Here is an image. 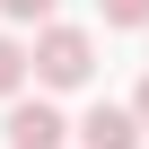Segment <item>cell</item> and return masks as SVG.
<instances>
[{"mask_svg":"<svg viewBox=\"0 0 149 149\" xmlns=\"http://www.w3.org/2000/svg\"><path fill=\"white\" fill-rule=\"evenodd\" d=\"M26 70L44 88H88V70H97V35L88 26H53L44 18V35L26 44Z\"/></svg>","mask_w":149,"mask_h":149,"instance_id":"1","label":"cell"},{"mask_svg":"<svg viewBox=\"0 0 149 149\" xmlns=\"http://www.w3.org/2000/svg\"><path fill=\"white\" fill-rule=\"evenodd\" d=\"M9 149H61L70 140V123H61V105H44V97H9Z\"/></svg>","mask_w":149,"mask_h":149,"instance_id":"2","label":"cell"},{"mask_svg":"<svg viewBox=\"0 0 149 149\" xmlns=\"http://www.w3.org/2000/svg\"><path fill=\"white\" fill-rule=\"evenodd\" d=\"M79 149H140V114L132 105H88L79 114Z\"/></svg>","mask_w":149,"mask_h":149,"instance_id":"3","label":"cell"},{"mask_svg":"<svg viewBox=\"0 0 149 149\" xmlns=\"http://www.w3.org/2000/svg\"><path fill=\"white\" fill-rule=\"evenodd\" d=\"M18 88H26V44L0 35V97H18Z\"/></svg>","mask_w":149,"mask_h":149,"instance_id":"4","label":"cell"},{"mask_svg":"<svg viewBox=\"0 0 149 149\" xmlns=\"http://www.w3.org/2000/svg\"><path fill=\"white\" fill-rule=\"evenodd\" d=\"M53 9H61V0H0V18H18V26H44Z\"/></svg>","mask_w":149,"mask_h":149,"instance_id":"5","label":"cell"},{"mask_svg":"<svg viewBox=\"0 0 149 149\" xmlns=\"http://www.w3.org/2000/svg\"><path fill=\"white\" fill-rule=\"evenodd\" d=\"M105 26H149V0H97Z\"/></svg>","mask_w":149,"mask_h":149,"instance_id":"6","label":"cell"},{"mask_svg":"<svg viewBox=\"0 0 149 149\" xmlns=\"http://www.w3.org/2000/svg\"><path fill=\"white\" fill-rule=\"evenodd\" d=\"M132 114H140V132H149V79H140V97H132Z\"/></svg>","mask_w":149,"mask_h":149,"instance_id":"7","label":"cell"}]
</instances>
